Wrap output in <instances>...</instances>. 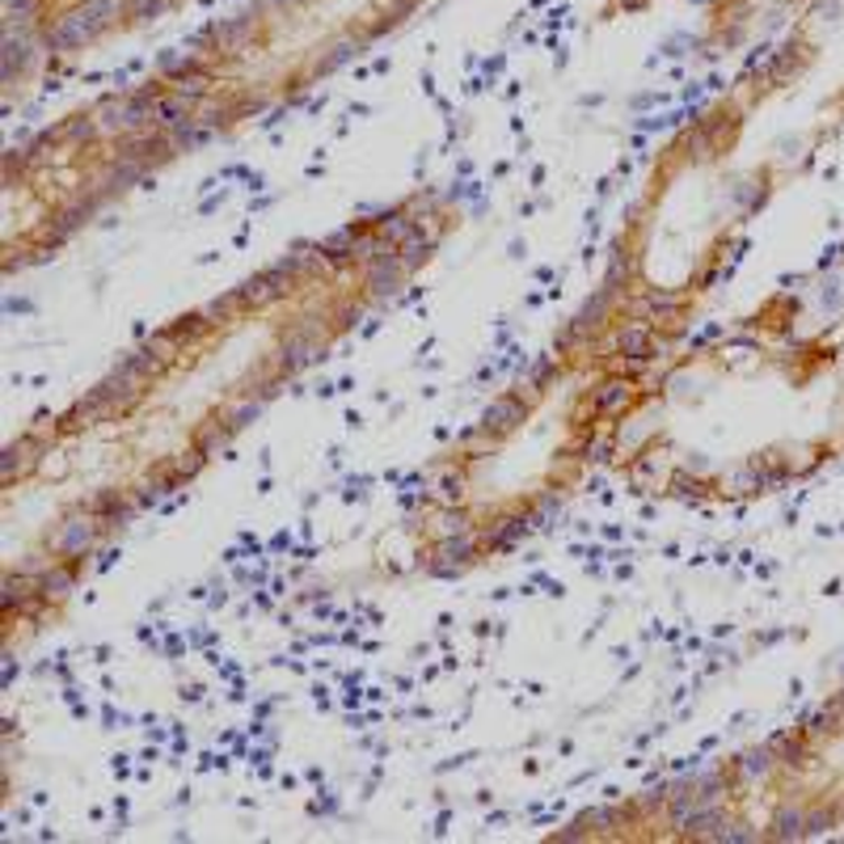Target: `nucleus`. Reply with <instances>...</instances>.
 Instances as JSON below:
<instances>
[{"mask_svg": "<svg viewBox=\"0 0 844 844\" xmlns=\"http://www.w3.org/2000/svg\"><path fill=\"white\" fill-rule=\"evenodd\" d=\"M194 102H199V98L182 93V89H173V93H161V98H157V127H161V132H173V127L191 123V119H194Z\"/></svg>", "mask_w": 844, "mask_h": 844, "instance_id": "obj_2", "label": "nucleus"}, {"mask_svg": "<svg viewBox=\"0 0 844 844\" xmlns=\"http://www.w3.org/2000/svg\"><path fill=\"white\" fill-rule=\"evenodd\" d=\"M608 296H612V288H604V292H599V296L592 300V304H587L583 313H578V322H574V326H578V329L599 326V317H604V308H608Z\"/></svg>", "mask_w": 844, "mask_h": 844, "instance_id": "obj_9", "label": "nucleus"}, {"mask_svg": "<svg viewBox=\"0 0 844 844\" xmlns=\"http://www.w3.org/2000/svg\"><path fill=\"white\" fill-rule=\"evenodd\" d=\"M119 13V4L114 0H89V4H81V9H72L68 18H59L52 26V34H47V43H52L55 52H68V47H85L98 30H106L110 26V18Z\"/></svg>", "mask_w": 844, "mask_h": 844, "instance_id": "obj_1", "label": "nucleus"}, {"mask_svg": "<svg viewBox=\"0 0 844 844\" xmlns=\"http://www.w3.org/2000/svg\"><path fill=\"white\" fill-rule=\"evenodd\" d=\"M427 249H431V241H423L418 233H414L409 241H402V262H406V271H414V267L427 258Z\"/></svg>", "mask_w": 844, "mask_h": 844, "instance_id": "obj_12", "label": "nucleus"}, {"mask_svg": "<svg viewBox=\"0 0 844 844\" xmlns=\"http://www.w3.org/2000/svg\"><path fill=\"white\" fill-rule=\"evenodd\" d=\"M646 347H651V334H646L642 326H633V329H626V334H621V351L633 355V359H642V355H646Z\"/></svg>", "mask_w": 844, "mask_h": 844, "instance_id": "obj_11", "label": "nucleus"}, {"mask_svg": "<svg viewBox=\"0 0 844 844\" xmlns=\"http://www.w3.org/2000/svg\"><path fill=\"white\" fill-rule=\"evenodd\" d=\"M68 587H72V574H68V571H52V574H47V578H43V583H38V592H43V599L64 596Z\"/></svg>", "mask_w": 844, "mask_h": 844, "instance_id": "obj_13", "label": "nucleus"}, {"mask_svg": "<svg viewBox=\"0 0 844 844\" xmlns=\"http://www.w3.org/2000/svg\"><path fill=\"white\" fill-rule=\"evenodd\" d=\"M165 9V0H136V18H157Z\"/></svg>", "mask_w": 844, "mask_h": 844, "instance_id": "obj_17", "label": "nucleus"}, {"mask_svg": "<svg viewBox=\"0 0 844 844\" xmlns=\"http://www.w3.org/2000/svg\"><path fill=\"white\" fill-rule=\"evenodd\" d=\"M807 832V815L802 811H781L777 823H773V836L777 841H790V836H802Z\"/></svg>", "mask_w": 844, "mask_h": 844, "instance_id": "obj_8", "label": "nucleus"}, {"mask_svg": "<svg viewBox=\"0 0 844 844\" xmlns=\"http://www.w3.org/2000/svg\"><path fill=\"white\" fill-rule=\"evenodd\" d=\"M26 452H30V439H22V443H13L9 452H4V482H13V473H22L26 469Z\"/></svg>", "mask_w": 844, "mask_h": 844, "instance_id": "obj_10", "label": "nucleus"}, {"mask_svg": "<svg viewBox=\"0 0 844 844\" xmlns=\"http://www.w3.org/2000/svg\"><path fill=\"white\" fill-rule=\"evenodd\" d=\"M768 768H773V756H768V752H747V756H743V773H747V777H756V773L764 777Z\"/></svg>", "mask_w": 844, "mask_h": 844, "instance_id": "obj_14", "label": "nucleus"}, {"mask_svg": "<svg viewBox=\"0 0 844 844\" xmlns=\"http://www.w3.org/2000/svg\"><path fill=\"white\" fill-rule=\"evenodd\" d=\"M519 418H524V406L511 402V397H503V402H494V406L486 409V423H482V427L503 436V431H511V427H516Z\"/></svg>", "mask_w": 844, "mask_h": 844, "instance_id": "obj_4", "label": "nucleus"}, {"mask_svg": "<svg viewBox=\"0 0 844 844\" xmlns=\"http://www.w3.org/2000/svg\"><path fill=\"white\" fill-rule=\"evenodd\" d=\"M182 68H194V55H182V52L161 55V72H182Z\"/></svg>", "mask_w": 844, "mask_h": 844, "instance_id": "obj_15", "label": "nucleus"}, {"mask_svg": "<svg viewBox=\"0 0 844 844\" xmlns=\"http://www.w3.org/2000/svg\"><path fill=\"white\" fill-rule=\"evenodd\" d=\"M228 443V431H220V427H212L207 436H203V448H224Z\"/></svg>", "mask_w": 844, "mask_h": 844, "instance_id": "obj_18", "label": "nucleus"}, {"mask_svg": "<svg viewBox=\"0 0 844 844\" xmlns=\"http://www.w3.org/2000/svg\"><path fill=\"white\" fill-rule=\"evenodd\" d=\"M626 402H629V384H626V381L599 384V393H596V406H599V409H621Z\"/></svg>", "mask_w": 844, "mask_h": 844, "instance_id": "obj_7", "label": "nucleus"}, {"mask_svg": "<svg viewBox=\"0 0 844 844\" xmlns=\"http://www.w3.org/2000/svg\"><path fill=\"white\" fill-rule=\"evenodd\" d=\"M469 558H473V537H469V532H461V537H443V545L436 549V562H431V571H436V574L461 571Z\"/></svg>", "mask_w": 844, "mask_h": 844, "instance_id": "obj_3", "label": "nucleus"}, {"mask_svg": "<svg viewBox=\"0 0 844 844\" xmlns=\"http://www.w3.org/2000/svg\"><path fill=\"white\" fill-rule=\"evenodd\" d=\"M443 498H461V482L448 477V482H443Z\"/></svg>", "mask_w": 844, "mask_h": 844, "instance_id": "obj_19", "label": "nucleus"}, {"mask_svg": "<svg viewBox=\"0 0 844 844\" xmlns=\"http://www.w3.org/2000/svg\"><path fill=\"white\" fill-rule=\"evenodd\" d=\"M89 545H93V528L81 519H68V528L59 532V553H85Z\"/></svg>", "mask_w": 844, "mask_h": 844, "instance_id": "obj_5", "label": "nucleus"}, {"mask_svg": "<svg viewBox=\"0 0 844 844\" xmlns=\"http://www.w3.org/2000/svg\"><path fill=\"white\" fill-rule=\"evenodd\" d=\"M439 532H443V537H461V532H464V516H461V511H457V516L439 519Z\"/></svg>", "mask_w": 844, "mask_h": 844, "instance_id": "obj_16", "label": "nucleus"}, {"mask_svg": "<svg viewBox=\"0 0 844 844\" xmlns=\"http://www.w3.org/2000/svg\"><path fill=\"white\" fill-rule=\"evenodd\" d=\"M418 233V220H409V216H389L381 224V237L389 241V246H402V241H409Z\"/></svg>", "mask_w": 844, "mask_h": 844, "instance_id": "obj_6", "label": "nucleus"}]
</instances>
